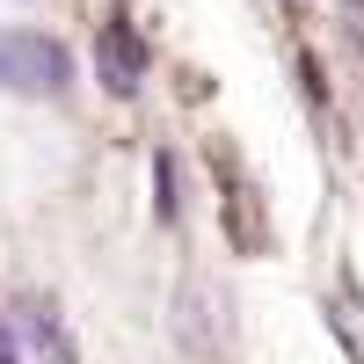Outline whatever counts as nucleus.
I'll list each match as a JSON object with an SVG mask.
<instances>
[{
  "label": "nucleus",
  "mask_w": 364,
  "mask_h": 364,
  "mask_svg": "<svg viewBox=\"0 0 364 364\" xmlns=\"http://www.w3.org/2000/svg\"><path fill=\"white\" fill-rule=\"evenodd\" d=\"M73 80L66 44L37 37V29H0V87L8 95H58Z\"/></svg>",
  "instance_id": "f257e3e1"
},
{
  "label": "nucleus",
  "mask_w": 364,
  "mask_h": 364,
  "mask_svg": "<svg viewBox=\"0 0 364 364\" xmlns=\"http://www.w3.org/2000/svg\"><path fill=\"white\" fill-rule=\"evenodd\" d=\"M95 73L109 95H139V80H146V44H139V29L124 15H109L95 29Z\"/></svg>",
  "instance_id": "f03ea898"
},
{
  "label": "nucleus",
  "mask_w": 364,
  "mask_h": 364,
  "mask_svg": "<svg viewBox=\"0 0 364 364\" xmlns=\"http://www.w3.org/2000/svg\"><path fill=\"white\" fill-rule=\"evenodd\" d=\"M15 321H22V357L73 364V343H66V328H58V314L44 306V299H22V306H15Z\"/></svg>",
  "instance_id": "7ed1b4c3"
},
{
  "label": "nucleus",
  "mask_w": 364,
  "mask_h": 364,
  "mask_svg": "<svg viewBox=\"0 0 364 364\" xmlns=\"http://www.w3.org/2000/svg\"><path fill=\"white\" fill-rule=\"evenodd\" d=\"M154 182H161V219L175 226V161H168V154L154 161Z\"/></svg>",
  "instance_id": "20e7f679"
}]
</instances>
